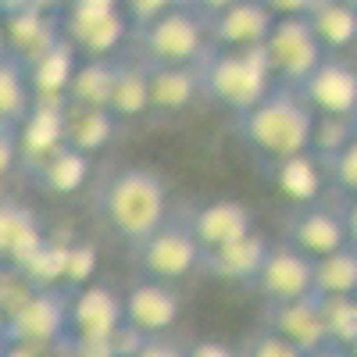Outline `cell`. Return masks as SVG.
<instances>
[{"label": "cell", "instance_id": "38", "mask_svg": "<svg viewBox=\"0 0 357 357\" xmlns=\"http://www.w3.org/2000/svg\"><path fill=\"white\" fill-rule=\"evenodd\" d=\"M307 357H350V350H343V347L329 343V347H321V350H314V354H307Z\"/></svg>", "mask_w": 357, "mask_h": 357}, {"label": "cell", "instance_id": "11", "mask_svg": "<svg viewBox=\"0 0 357 357\" xmlns=\"http://www.w3.org/2000/svg\"><path fill=\"white\" fill-rule=\"evenodd\" d=\"M264 304H289V301H304V296L314 293V261L307 254H301L296 247L272 243L261 268V279L254 286Z\"/></svg>", "mask_w": 357, "mask_h": 357}, {"label": "cell", "instance_id": "35", "mask_svg": "<svg viewBox=\"0 0 357 357\" xmlns=\"http://www.w3.org/2000/svg\"><path fill=\"white\" fill-rule=\"evenodd\" d=\"M132 357H186V350L165 336H151V340H143V347Z\"/></svg>", "mask_w": 357, "mask_h": 357}, {"label": "cell", "instance_id": "8", "mask_svg": "<svg viewBox=\"0 0 357 357\" xmlns=\"http://www.w3.org/2000/svg\"><path fill=\"white\" fill-rule=\"evenodd\" d=\"M207 36L222 50H261L272 36L279 15L268 0H229L204 15Z\"/></svg>", "mask_w": 357, "mask_h": 357}, {"label": "cell", "instance_id": "4", "mask_svg": "<svg viewBox=\"0 0 357 357\" xmlns=\"http://www.w3.org/2000/svg\"><path fill=\"white\" fill-rule=\"evenodd\" d=\"M132 40L139 47V61L146 65H200V57L207 54V18L190 4H172V11H165L158 22L132 29Z\"/></svg>", "mask_w": 357, "mask_h": 357}, {"label": "cell", "instance_id": "31", "mask_svg": "<svg viewBox=\"0 0 357 357\" xmlns=\"http://www.w3.org/2000/svg\"><path fill=\"white\" fill-rule=\"evenodd\" d=\"M321 168H325V175H329L343 193H350V197L357 200V136L343 146L340 154L325 158V161H321Z\"/></svg>", "mask_w": 357, "mask_h": 357}, {"label": "cell", "instance_id": "21", "mask_svg": "<svg viewBox=\"0 0 357 357\" xmlns=\"http://www.w3.org/2000/svg\"><path fill=\"white\" fill-rule=\"evenodd\" d=\"M36 97L29 86V68L15 54L0 50V129H22Z\"/></svg>", "mask_w": 357, "mask_h": 357}, {"label": "cell", "instance_id": "5", "mask_svg": "<svg viewBox=\"0 0 357 357\" xmlns=\"http://www.w3.org/2000/svg\"><path fill=\"white\" fill-rule=\"evenodd\" d=\"M61 22V36L82 50L89 61L100 57H114V50L126 43V36H132L126 8L114 0H72V4L57 15Z\"/></svg>", "mask_w": 357, "mask_h": 357}, {"label": "cell", "instance_id": "17", "mask_svg": "<svg viewBox=\"0 0 357 357\" xmlns=\"http://www.w3.org/2000/svg\"><path fill=\"white\" fill-rule=\"evenodd\" d=\"M268 329L289 340L293 347H301L304 354L329 347V329H325L318 293L304 296V301H289V304H268Z\"/></svg>", "mask_w": 357, "mask_h": 357}, {"label": "cell", "instance_id": "7", "mask_svg": "<svg viewBox=\"0 0 357 357\" xmlns=\"http://www.w3.org/2000/svg\"><path fill=\"white\" fill-rule=\"evenodd\" d=\"M68 286L40 289L25 307L4 318L0 347H57L68 340V311H72Z\"/></svg>", "mask_w": 357, "mask_h": 357}, {"label": "cell", "instance_id": "20", "mask_svg": "<svg viewBox=\"0 0 357 357\" xmlns=\"http://www.w3.org/2000/svg\"><path fill=\"white\" fill-rule=\"evenodd\" d=\"M29 86H33L36 100H68L72 79L79 72L75 65V47L61 36L47 54H40L36 61H29Z\"/></svg>", "mask_w": 357, "mask_h": 357}, {"label": "cell", "instance_id": "32", "mask_svg": "<svg viewBox=\"0 0 357 357\" xmlns=\"http://www.w3.org/2000/svg\"><path fill=\"white\" fill-rule=\"evenodd\" d=\"M97 268V250L89 243H68V264H65V286L68 289H86L93 286L89 275Z\"/></svg>", "mask_w": 357, "mask_h": 357}, {"label": "cell", "instance_id": "9", "mask_svg": "<svg viewBox=\"0 0 357 357\" xmlns=\"http://www.w3.org/2000/svg\"><path fill=\"white\" fill-rule=\"evenodd\" d=\"M126 329V296H118L107 286H86L72 293L68 311V340L75 347L114 343V336Z\"/></svg>", "mask_w": 357, "mask_h": 357}, {"label": "cell", "instance_id": "3", "mask_svg": "<svg viewBox=\"0 0 357 357\" xmlns=\"http://www.w3.org/2000/svg\"><path fill=\"white\" fill-rule=\"evenodd\" d=\"M200 93L215 100L218 107L236 111V118L254 111L275 89V75L268 65V54L261 50H222L207 47L200 57Z\"/></svg>", "mask_w": 357, "mask_h": 357}, {"label": "cell", "instance_id": "34", "mask_svg": "<svg viewBox=\"0 0 357 357\" xmlns=\"http://www.w3.org/2000/svg\"><path fill=\"white\" fill-rule=\"evenodd\" d=\"M175 0H126V18L132 22V29H143V25H151L158 22L165 11H172Z\"/></svg>", "mask_w": 357, "mask_h": 357}, {"label": "cell", "instance_id": "25", "mask_svg": "<svg viewBox=\"0 0 357 357\" xmlns=\"http://www.w3.org/2000/svg\"><path fill=\"white\" fill-rule=\"evenodd\" d=\"M197 97H204L200 93V72H197V65H186V68L151 65V107L183 111Z\"/></svg>", "mask_w": 357, "mask_h": 357}, {"label": "cell", "instance_id": "14", "mask_svg": "<svg viewBox=\"0 0 357 357\" xmlns=\"http://www.w3.org/2000/svg\"><path fill=\"white\" fill-rule=\"evenodd\" d=\"M190 232L197 236V243L204 254L225 250L232 243H243L254 236V215L250 207L240 200H211L193 211Z\"/></svg>", "mask_w": 357, "mask_h": 357}, {"label": "cell", "instance_id": "26", "mask_svg": "<svg viewBox=\"0 0 357 357\" xmlns=\"http://www.w3.org/2000/svg\"><path fill=\"white\" fill-rule=\"evenodd\" d=\"M272 178H275V186H279V193L286 200L311 207L318 200L321 186H325V168H321V161L314 154H301V158H289V161L275 165Z\"/></svg>", "mask_w": 357, "mask_h": 357}, {"label": "cell", "instance_id": "19", "mask_svg": "<svg viewBox=\"0 0 357 357\" xmlns=\"http://www.w3.org/2000/svg\"><path fill=\"white\" fill-rule=\"evenodd\" d=\"M268 250H272V243H264L261 236H250V240H243V243H232L225 250L204 254L200 268H204V275H211V279L240 282V286H257Z\"/></svg>", "mask_w": 357, "mask_h": 357}, {"label": "cell", "instance_id": "2", "mask_svg": "<svg viewBox=\"0 0 357 357\" xmlns=\"http://www.w3.org/2000/svg\"><path fill=\"white\" fill-rule=\"evenodd\" d=\"M100 218L132 250L143 247L168 222V190L154 168L129 165L100 186Z\"/></svg>", "mask_w": 357, "mask_h": 357}, {"label": "cell", "instance_id": "30", "mask_svg": "<svg viewBox=\"0 0 357 357\" xmlns=\"http://www.w3.org/2000/svg\"><path fill=\"white\" fill-rule=\"evenodd\" d=\"M321 314L329 343L350 350L357 343V296H321Z\"/></svg>", "mask_w": 357, "mask_h": 357}, {"label": "cell", "instance_id": "13", "mask_svg": "<svg viewBox=\"0 0 357 357\" xmlns=\"http://www.w3.org/2000/svg\"><path fill=\"white\" fill-rule=\"evenodd\" d=\"M61 40V22L40 4H4V50L18 61H36Z\"/></svg>", "mask_w": 357, "mask_h": 357}, {"label": "cell", "instance_id": "6", "mask_svg": "<svg viewBox=\"0 0 357 357\" xmlns=\"http://www.w3.org/2000/svg\"><path fill=\"white\" fill-rule=\"evenodd\" d=\"M264 54H268V65H272L275 86L296 89V93L325 61V47L318 43L307 15H289V18L279 15L272 36L264 43Z\"/></svg>", "mask_w": 357, "mask_h": 357}, {"label": "cell", "instance_id": "10", "mask_svg": "<svg viewBox=\"0 0 357 357\" xmlns=\"http://www.w3.org/2000/svg\"><path fill=\"white\" fill-rule=\"evenodd\" d=\"M132 254H136L139 272L146 279H158V282L183 279L193 268H200V261H204V250L197 243V236L190 232V222H183V225L165 222L151 240L143 247H136Z\"/></svg>", "mask_w": 357, "mask_h": 357}, {"label": "cell", "instance_id": "36", "mask_svg": "<svg viewBox=\"0 0 357 357\" xmlns=\"http://www.w3.org/2000/svg\"><path fill=\"white\" fill-rule=\"evenodd\" d=\"M186 357H240V354L225 343H218V340H200L186 350Z\"/></svg>", "mask_w": 357, "mask_h": 357}, {"label": "cell", "instance_id": "16", "mask_svg": "<svg viewBox=\"0 0 357 357\" xmlns=\"http://www.w3.org/2000/svg\"><path fill=\"white\" fill-rule=\"evenodd\" d=\"M178 311H183V304H178V293L168 282L143 279L126 293V325L143 333L146 340L165 336L178 321Z\"/></svg>", "mask_w": 357, "mask_h": 357}, {"label": "cell", "instance_id": "1", "mask_svg": "<svg viewBox=\"0 0 357 357\" xmlns=\"http://www.w3.org/2000/svg\"><path fill=\"white\" fill-rule=\"evenodd\" d=\"M314 129H318V118L311 104L296 89H286V86H275L254 111L236 118V136L257 158H264L268 168H275L289 158L311 154Z\"/></svg>", "mask_w": 357, "mask_h": 357}, {"label": "cell", "instance_id": "27", "mask_svg": "<svg viewBox=\"0 0 357 357\" xmlns=\"http://www.w3.org/2000/svg\"><path fill=\"white\" fill-rule=\"evenodd\" d=\"M118 118L111 111H97V107H72L68 104V129H65V143L79 154H93L111 139Z\"/></svg>", "mask_w": 357, "mask_h": 357}, {"label": "cell", "instance_id": "29", "mask_svg": "<svg viewBox=\"0 0 357 357\" xmlns=\"http://www.w3.org/2000/svg\"><path fill=\"white\" fill-rule=\"evenodd\" d=\"M314 293L318 296H357V247H343L314 261Z\"/></svg>", "mask_w": 357, "mask_h": 357}, {"label": "cell", "instance_id": "18", "mask_svg": "<svg viewBox=\"0 0 357 357\" xmlns=\"http://www.w3.org/2000/svg\"><path fill=\"white\" fill-rule=\"evenodd\" d=\"M47 243L40 218L18 200L0 204V254H4V268H25Z\"/></svg>", "mask_w": 357, "mask_h": 357}, {"label": "cell", "instance_id": "23", "mask_svg": "<svg viewBox=\"0 0 357 357\" xmlns=\"http://www.w3.org/2000/svg\"><path fill=\"white\" fill-rule=\"evenodd\" d=\"M307 22L325 50H343L357 40V0L343 4V0H311Z\"/></svg>", "mask_w": 357, "mask_h": 357}, {"label": "cell", "instance_id": "28", "mask_svg": "<svg viewBox=\"0 0 357 357\" xmlns=\"http://www.w3.org/2000/svg\"><path fill=\"white\" fill-rule=\"evenodd\" d=\"M151 107V65L146 61H122L111 97V114L114 118H132Z\"/></svg>", "mask_w": 357, "mask_h": 357}, {"label": "cell", "instance_id": "12", "mask_svg": "<svg viewBox=\"0 0 357 357\" xmlns=\"http://www.w3.org/2000/svg\"><path fill=\"white\" fill-rule=\"evenodd\" d=\"M286 243L307 254L311 261H321L343 247H350V229H347V211L325 204L301 207L296 215L286 218Z\"/></svg>", "mask_w": 357, "mask_h": 357}, {"label": "cell", "instance_id": "39", "mask_svg": "<svg viewBox=\"0 0 357 357\" xmlns=\"http://www.w3.org/2000/svg\"><path fill=\"white\" fill-rule=\"evenodd\" d=\"M350 357H357V343H354V347H350Z\"/></svg>", "mask_w": 357, "mask_h": 357}, {"label": "cell", "instance_id": "33", "mask_svg": "<svg viewBox=\"0 0 357 357\" xmlns=\"http://www.w3.org/2000/svg\"><path fill=\"white\" fill-rule=\"evenodd\" d=\"M240 357H307V354H304L301 347H293L289 340H282L279 333L261 329V333H254V336L247 340V347H243Z\"/></svg>", "mask_w": 357, "mask_h": 357}, {"label": "cell", "instance_id": "15", "mask_svg": "<svg viewBox=\"0 0 357 357\" xmlns=\"http://www.w3.org/2000/svg\"><path fill=\"white\" fill-rule=\"evenodd\" d=\"M301 97L321 118H354L357 114V72L347 61H340V57H325L321 68L304 82Z\"/></svg>", "mask_w": 357, "mask_h": 357}, {"label": "cell", "instance_id": "37", "mask_svg": "<svg viewBox=\"0 0 357 357\" xmlns=\"http://www.w3.org/2000/svg\"><path fill=\"white\" fill-rule=\"evenodd\" d=\"M347 229H350V243L357 247V200L347 207Z\"/></svg>", "mask_w": 357, "mask_h": 357}, {"label": "cell", "instance_id": "24", "mask_svg": "<svg viewBox=\"0 0 357 357\" xmlns=\"http://www.w3.org/2000/svg\"><path fill=\"white\" fill-rule=\"evenodd\" d=\"M29 175L36 178V183L47 190V193H75L82 183H86V175H89V161L86 154L72 151V146L65 143L61 151H54L33 165H25Z\"/></svg>", "mask_w": 357, "mask_h": 357}, {"label": "cell", "instance_id": "22", "mask_svg": "<svg viewBox=\"0 0 357 357\" xmlns=\"http://www.w3.org/2000/svg\"><path fill=\"white\" fill-rule=\"evenodd\" d=\"M122 72L118 57H100V61H86L79 65L72 89H68V104L72 107H97V111H111V97H114V82Z\"/></svg>", "mask_w": 357, "mask_h": 357}]
</instances>
